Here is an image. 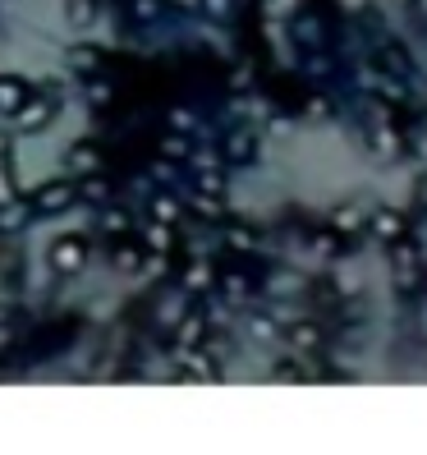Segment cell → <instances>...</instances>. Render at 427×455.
<instances>
[{
    "label": "cell",
    "instance_id": "1",
    "mask_svg": "<svg viewBox=\"0 0 427 455\" xmlns=\"http://www.w3.org/2000/svg\"><path fill=\"white\" fill-rule=\"evenodd\" d=\"M55 262L65 267V271H69V267H78V244H74V239H65V244L55 248Z\"/></svg>",
    "mask_w": 427,
    "mask_h": 455
},
{
    "label": "cell",
    "instance_id": "2",
    "mask_svg": "<svg viewBox=\"0 0 427 455\" xmlns=\"http://www.w3.org/2000/svg\"><path fill=\"white\" fill-rule=\"evenodd\" d=\"M23 88L19 83H0V106H5V111H14V106H23Z\"/></svg>",
    "mask_w": 427,
    "mask_h": 455
},
{
    "label": "cell",
    "instance_id": "3",
    "mask_svg": "<svg viewBox=\"0 0 427 455\" xmlns=\"http://www.w3.org/2000/svg\"><path fill=\"white\" fill-rule=\"evenodd\" d=\"M60 202H69V189H46L42 193V207H60Z\"/></svg>",
    "mask_w": 427,
    "mask_h": 455
},
{
    "label": "cell",
    "instance_id": "4",
    "mask_svg": "<svg viewBox=\"0 0 427 455\" xmlns=\"http://www.w3.org/2000/svg\"><path fill=\"white\" fill-rule=\"evenodd\" d=\"M423 193H427V189H423Z\"/></svg>",
    "mask_w": 427,
    "mask_h": 455
}]
</instances>
